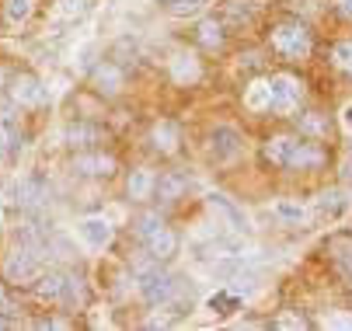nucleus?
I'll use <instances>...</instances> for the list:
<instances>
[{
    "label": "nucleus",
    "mask_w": 352,
    "mask_h": 331,
    "mask_svg": "<svg viewBox=\"0 0 352 331\" xmlns=\"http://www.w3.org/2000/svg\"><path fill=\"white\" fill-rule=\"evenodd\" d=\"M269 45H272V53L286 63H300V60H307L314 53V35L304 21H296V18H283L279 25H272L269 32Z\"/></svg>",
    "instance_id": "1"
},
{
    "label": "nucleus",
    "mask_w": 352,
    "mask_h": 331,
    "mask_svg": "<svg viewBox=\"0 0 352 331\" xmlns=\"http://www.w3.org/2000/svg\"><path fill=\"white\" fill-rule=\"evenodd\" d=\"M35 293L49 304H80L84 300V286L74 272H63V269H42L38 279H35Z\"/></svg>",
    "instance_id": "2"
},
{
    "label": "nucleus",
    "mask_w": 352,
    "mask_h": 331,
    "mask_svg": "<svg viewBox=\"0 0 352 331\" xmlns=\"http://www.w3.org/2000/svg\"><path fill=\"white\" fill-rule=\"evenodd\" d=\"M269 112L272 115H289L300 109V102H304V80L293 77V73H272L269 77Z\"/></svg>",
    "instance_id": "3"
},
{
    "label": "nucleus",
    "mask_w": 352,
    "mask_h": 331,
    "mask_svg": "<svg viewBox=\"0 0 352 331\" xmlns=\"http://www.w3.org/2000/svg\"><path fill=\"white\" fill-rule=\"evenodd\" d=\"M241 150H244V136L234 126H213L206 133V154H210V161L230 164V161L241 157Z\"/></svg>",
    "instance_id": "4"
},
{
    "label": "nucleus",
    "mask_w": 352,
    "mask_h": 331,
    "mask_svg": "<svg viewBox=\"0 0 352 331\" xmlns=\"http://www.w3.org/2000/svg\"><path fill=\"white\" fill-rule=\"evenodd\" d=\"M324 255H328L335 275L352 290V230H335V233H328Z\"/></svg>",
    "instance_id": "5"
},
{
    "label": "nucleus",
    "mask_w": 352,
    "mask_h": 331,
    "mask_svg": "<svg viewBox=\"0 0 352 331\" xmlns=\"http://www.w3.org/2000/svg\"><path fill=\"white\" fill-rule=\"evenodd\" d=\"M38 272H42V255H38L35 244L14 248V251L8 255V262H4V275H8L11 282H35Z\"/></svg>",
    "instance_id": "6"
},
{
    "label": "nucleus",
    "mask_w": 352,
    "mask_h": 331,
    "mask_svg": "<svg viewBox=\"0 0 352 331\" xmlns=\"http://www.w3.org/2000/svg\"><path fill=\"white\" fill-rule=\"evenodd\" d=\"M70 171L80 174V178H112V174L119 171V161H116L112 154H105V150L91 147V150H77V154H74Z\"/></svg>",
    "instance_id": "7"
},
{
    "label": "nucleus",
    "mask_w": 352,
    "mask_h": 331,
    "mask_svg": "<svg viewBox=\"0 0 352 331\" xmlns=\"http://www.w3.org/2000/svg\"><path fill=\"white\" fill-rule=\"evenodd\" d=\"M328 161L324 147L318 139H307V136H296L293 139V150H289V161H286V171H321Z\"/></svg>",
    "instance_id": "8"
},
{
    "label": "nucleus",
    "mask_w": 352,
    "mask_h": 331,
    "mask_svg": "<svg viewBox=\"0 0 352 331\" xmlns=\"http://www.w3.org/2000/svg\"><path fill=\"white\" fill-rule=\"evenodd\" d=\"M77 238H80V244L91 248V251H105V248L116 241V227H112L109 216H84V220L77 223Z\"/></svg>",
    "instance_id": "9"
},
{
    "label": "nucleus",
    "mask_w": 352,
    "mask_h": 331,
    "mask_svg": "<svg viewBox=\"0 0 352 331\" xmlns=\"http://www.w3.org/2000/svg\"><path fill=\"white\" fill-rule=\"evenodd\" d=\"M91 87H94V94H102V98H119L126 91V70L116 60H102L91 70Z\"/></svg>",
    "instance_id": "10"
},
{
    "label": "nucleus",
    "mask_w": 352,
    "mask_h": 331,
    "mask_svg": "<svg viewBox=\"0 0 352 331\" xmlns=\"http://www.w3.org/2000/svg\"><path fill=\"white\" fill-rule=\"evenodd\" d=\"M8 98H11L18 109H35V105L45 102V87H42V80H38L35 73L25 70V73H14V77H11Z\"/></svg>",
    "instance_id": "11"
},
{
    "label": "nucleus",
    "mask_w": 352,
    "mask_h": 331,
    "mask_svg": "<svg viewBox=\"0 0 352 331\" xmlns=\"http://www.w3.org/2000/svg\"><path fill=\"white\" fill-rule=\"evenodd\" d=\"M168 73L178 87H192V84L203 80V60L188 49H175L171 60H168Z\"/></svg>",
    "instance_id": "12"
},
{
    "label": "nucleus",
    "mask_w": 352,
    "mask_h": 331,
    "mask_svg": "<svg viewBox=\"0 0 352 331\" xmlns=\"http://www.w3.org/2000/svg\"><path fill=\"white\" fill-rule=\"evenodd\" d=\"M105 126H98V122H87V119H77L63 129V144L74 147V150H91L98 144H105Z\"/></svg>",
    "instance_id": "13"
},
{
    "label": "nucleus",
    "mask_w": 352,
    "mask_h": 331,
    "mask_svg": "<svg viewBox=\"0 0 352 331\" xmlns=\"http://www.w3.org/2000/svg\"><path fill=\"white\" fill-rule=\"evenodd\" d=\"M150 147H154L161 157H175L182 150V129L175 119H157L150 126Z\"/></svg>",
    "instance_id": "14"
},
{
    "label": "nucleus",
    "mask_w": 352,
    "mask_h": 331,
    "mask_svg": "<svg viewBox=\"0 0 352 331\" xmlns=\"http://www.w3.org/2000/svg\"><path fill=\"white\" fill-rule=\"evenodd\" d=\"M143 248H146V258H154V262H168V258H175V255H178V233H175L168 223H161L157 230H150L146 238H143Z\"/></svg>",
    "instance_id": "15"
},
{
    "label": "nucleus",
    "mask_w": 352,
    "mask_h": 331,
    "mask_svg": "<svg viewBox=\"0 0 352 331\" xmlns=\"http://www.w3.org/2000/svg\"><path fill=\"white\" fill-rule=\"evenodd\" d=\"M185 192H188V174H182V171H164V174H157L154 199H161V206L178 203Z\"/></svg>",
    "instance_id": "16"
},
{
    "label": "nucleus",
    "mask_w": 352,
    "mask_h": 331,
    "mask_svg": "<svg viewBox=\"0 0 352 331\" xmlns=\"http://www.w3.org/2000/svg\"><path fill=\"white\" fill-rule=\"evenodd\" d=\"M154 188H157V171H150V168H136L126 178V196L133 203H150L154 199Z\"/></svg>",
    "instance_id": "17"
},
{
    "label": "nucleus",
    "mask_w": 352,
    "mask_h": 331,
    "mask_svg": "<svg viewBox=\"0 0 352 331\" xmlns=\"http://www.w3.org/2000/svg\"><path fill=\"white\" fill-rule=\"evenodd\" d=\"M195 42L203 49H223L227 42V21L223 18H203L195 25Z\"/></svg>",
    "instance_id": "18"
},
{
    "label": "nucleus",
    "mask_w": 352,
    "mask_h": 331,
    "mask_svg": "<svg viewBox=\"0 0 352 331\" xmlns=\"http://www.w3.org/2000/svg\"><path fill=\"white\" fill-rule=\"evenodd\" d=\"M293 133H279V136H272V139H265V147H262V161L265 164H272V168H279V171H286V161H289V150H293Z\"/></svg>",
    "instance_id": "19"
},
{
    "label": "nucleus",
    "mask_w": 352,
    "mask_h": 331,
    "mask_svg": "<svg viewBox=\"0 0 352 331\" xmlns=\"http://www.w3.org/2000/svg\"><path fill=\"white\" fill-rule=\"evenodd\" d=\"M269 77H258V80H251L248 87H244V94H241V102H244V109L251 112V115H265L269 112Z\"/></svg>",
    "instance_id": "20"
},
{
    "label": "nucleus",
    "mask_w": 352,
    "mask_h": 331,
    "mask_svg": "<svg viewBox=\"0 0 352 331\" xmlns=\"http://www.w3.org/2000/svg\"><path fill=\"white\" fill-rule=\"evenodd\" d=\"M262 14V0H227L223 4V21L230 25H251Z\"/></svg>",
    "instance_id": "21"
},
{
    "label": "nucleus",
    "mask_w": 352,
    "mask_h": 331,
    "mask_svg": "<svg viewBox=\"0 0 352 331\" xmlns=\"http://www.w3.org/2000/svg\"><path fill=\"white\" fill-rule=\"evenodd\" d=\"M296 126H300V136H307V139H328L331 133V119L324 112H304Z\"/></svg>",
    "instance_id": "22"
},
{
    "label": "nucleus",
    "mask_w": 352,
    "mask_h": 331,
    "mask_svg": "<svg viewBox=\"0 0 352 331\" xmlns=\"http://www.w3.org/2000/svg\"><path fill=\"white\" fill-rule=\"evenodd\" d=\"M161 8L171 14V18H195L210 8V0H161Z\"/></svg>",
    "instance_id": "23"
},
{
    "label": "nucleus",
    "mask_w": 352,
    "mask_h": 331,
    "mask_svg": "<svg viewBox=\"0 0 352 331\" xmlns=\"http://www.w3.org/2000/svg\"><path fill=\"white\" fill-rule=\"evenodd\" d=\"M345 206H349V199H345V192H342V188H331V192H321V196H318V203H314V209H318L321 216H338Z\"/></svg>",
    "instance_id": "24"
},
{
    "label": "nucleus",
    "mask_w": 352,
    "mask_h": 331,
    "mask_svg": "<svg viewBox=\"0 0 352 331\" xmlns=\"http://www.w3.org/2000/svg\"><path fill=\"white\" fill-rule=\"evenodd\" d=\"M272 213H276V220H283L286 227H300L307 220V209L300 206V203H289V199H279L276 206H272Z\"/></svg>",
    "instance_id": "25"
},
{
    "label": "nucleus",
    "mask_w": 352,
    "mask_h": 331,
    "mask_svg": "<svg viewBox=\"0 0 352 331\" xmlns=\"http://www.w3.org/2000/svg\"><path fill=\"white\" fill-rule=\"evenodd\" d=\"M35 14V0H4V18L8 25H25Z\"/></svg>",
    "instance_id": "26"
},
{
    "label": "nucleus",
    "mask_w": 352,
    "mask_h": 331,
    "mask_svg": "<svg viewBox=\"0 0 352 331\" xmlns=\"http://www.w3.org/2000/svg\"><path fill=\"white\" fill-rule=\"evenodd\" d=\"M331 67L352 77V38H342L331 45Z\"/></svg>",
    "instance_id": "27"
},
{
    "label": "nucleus",
    "mask_w": 352,
    "mask_h": 331,
    "mask_svg": "<svg viewBox=\"0 0 352 331\" xmlns=\"http://www.w3.org/2000/svg\"><path fill=\"white\" fill-rule=\"evenodd\" d=\"M161 223H164V216H161L157 209H143V213H140V216L133 220V233H136V238L143 241L146 233H150V230H157Z\"/></svg>",
    "instance_id": "28"
},
{
    "label": "nucleus",
    "mask_w": 352,
    "mask_h": 331,
    "mask_svg": "<svg viewBox=\"0 0 352 331\" xmlns=\"http://www.w3.org/2000/svg\"><path fill=\"white\" fill-rule=\"evenodd\" d=\"M42 185H38V178H25L21 185H18V203L21 206H38L42 203Z\"/></svg>",
    "instance_id": "29"
},
{
    "label": "nucleus",
    "mask_w": 352,
    "mask_h": 331,
    "mask_svg": "<svg viewBox=\"0 0 352 331\" xmlns=\"http://www.w3.org/2000/svg\"><path fill=\"white\" fill-rule=\"evenodd\" d=\"M272 328H311V321L300 317V314H279V317L272 321Z\"/></svg>",
    "instance_id": "30"
},
{
    "label": "nucleus",
    "mask_w": 352,
    "mask_h": 331,
    "mask_svg": "<svg viewBox=\"0 0 352 331\" xmlns=\"http://www.w3.org/2000/svg\"><path fill=\"white\" fill-rule=\"evenodd\" d=\"M84 11H87V0H60V14H67V18H77Z\"/></svg>",
    "instance_id": "31"
},
{
    "label": "nucleus",
    "mask_w": 352,
    "mask_h": 331,
    "mask_svg": "<svg viewBox=\"0 0 352 331\" xmlns=\"http://www.w3.org/2000/svg\"><path fill=\"white\" fill-rule=\"evenodd\" d=\"M331 11H335L342 21H352V0H331Z\"/></svg>",
    "instance_id": "32"
},
{
    "label": "nucleus",
    "mask_w": 352,
    "mask_h": 331,
    "mask_svg": "<svg viewBox=\"0 0 352 331\" xmlns=\"http://www.w3.org/2000/svg\"><path fill=\"white\" fill-rule=\"evenodd\" d=\"M324 324L328 328H352V314H331Z\"/></svg>",
    "instance_id": "33"
},
{
    "label": "nucleus",
    "mask_w": 352,
    "mask_h": 331,
    "mask_svg": "<svg viewBox=\"0 0 352 331\" xmlns=\"http://www.w3.org/2000/svg\"><path fill=\"white\" fill-rule=\"evenodd\" d=\"M342 126H349V129H352V102L342 109Z\"/></svg>",
    "instance_id": "34"
},
{
    "label": "nucleus",
    "mask_w": 352,
    "mask_h": 331,
    "mask_svg": "<svg viewBox=\"0 0 352 331\" xmlns=\"http://www.w3.org/2000/svg\"><path fill=\"white\" fill-rule=\"evenodd\" d=\"M4 307H8V286L0 282V310H4Z\"/></svg>",
    "instance_id": "35"
}]
</instances>
